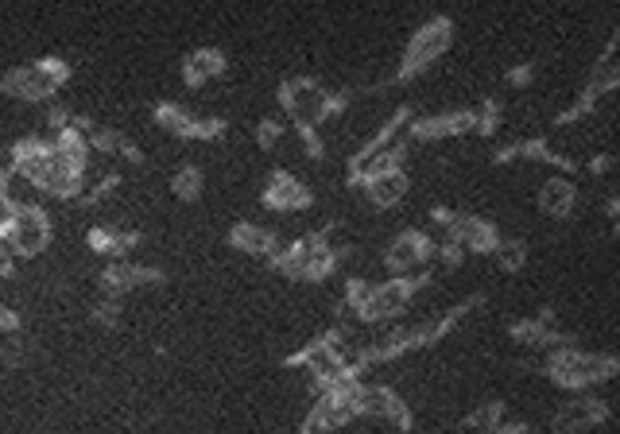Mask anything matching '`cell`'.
<instances>
[{
    "label": "cell",
    "mask_w": 620,
    "mask_h": 434,
    "mask_svg": "<svg viewBox=\"0 0 620 434\" xmlns=\"http://www.w3.org/2000/svg\"><path fill=\"white\" fill-rule=\"evenodd\" d=\"M434 260H442L446 268H457V264L465 260V248L454 245V241H439V245H434Z\"/></svg>",
    "instance_id": "8d00e7d4"
},
{
    "label": "cell",
    "mask_w": 620,
    "mask_h": 434,
    "mask_svg": "<svg viewBox=\"0 0 620 434\" xmlns=\"http://www.w3.org/2000/svg\"><path fill=\"white\" fill-rule=\"evenodd\" d=\"M0 357L9 360V365H24V349H20L16 334H4V342H0Z\"/></svg>",
    "instance_id": "74e56055"
},
{
    "label": "cell",
    "mask_w": 620,
    "mask_h": 434,
    "mask_svg": "<svg viewBox=\"0 0 620 434\" xmlns=\"http://www.w3.org/2000/svg\"><path fill=\"white\" fill-rule=\"evenodd\" d=\"M70 82V63L66 58H35V63L12 66L9 75L0 78V90L12 101H58V90Z\"/></svg>",
    "instance_id": "8992f818"
},
{
    "label": "cell",
    "mask_w": 620,
    "mask_h": 434,
    "mask_svg": "<svg viewBox=\"0 0 620 434\" xmlns=\"http://www.w3.org/2000/svg\"><path fill=\"white\" fill-rule=\"evenodd\" d=\"M500 423H505V403L489 400L462 419V434H489V431H497Z\"/></svg>",
    "instance_id": "83f0119b"
},
{
    "label": "cell",
    "mask_w": 620,
    "mask_h": 434,
    "mask_svg": "<svg viewBox=\"0 0 620 434\" xmlns=\"http://www.w3.org/2000/svg\"><path fill=\"white\" fill-rule=\"evenodd\" d=\"M12 205H16V198L9 194V182H0V222L9 218V210H12Z\"/></svg>",
    "instance_id": "b9f144b4"
},
{
    "label": "cell",
    "mask_w": 620,
    "mask_h": 434,
    "mask_svg": "<svg viewBox=\"0 0 620 434\" xmlns=\"http://www.w3.org/2000/svg\"><path fill=\"white\" fill-rule=\"evenodd\" d=\"M70 124H74V109H66L63 101H51L47 105V129L63 132V129H70Z\"/></svg>",
    "instance_id": "d590c367"
},
{
    "label": "cell",
    "mask_w": 620,
    "mask_h": 434,
    "mask_svg": "<svg viewBox=\"0 0 620 434\" xmlns=\"http://www.w3.org/2000/svg\"><path fill=\"white\" fill-rule=\"evenodd\" d=\"M408 190H411L408 171H388V175L365 179L361 194H365V202L373 205V210H392V205H400L403 198H408Z\"/></svg>",
    "instance_id": "cb8c5ba5"
},
{
    "label": "cell",
    "mask_w": 620,
    "mask_h": 434,
    "mask_svg": "<svg viewBox=\"0 0 620 434\" xmlns=\"http://www.w3.org/2000/svg\"><path fill=\"white\" fill-rule=\"evenodd\" d=\"M531 78H535V66H531V63H520V66H512V70H508V86H528Z\"/></svg>",
    "instance_id": "f35d334b"
},
{
    "label": "cell",
    "mask_w": 620,
    "mask_h": 434,
    "mask_svg": "<svg viewBox=\"0 0 620 434\" xmlns=\"http://www.w3.org/2000/svg\"><path fill=\"white\" fill-rule=\"evenodd\" d=\"M446 241L462 245L465 253L492 256V248L500 245V230L489 218H477V213H454L446 222Z\"/></svg>",
    "instance_id": "e0dca14e"
},
{
    "label": "cell",
    "mask_w": 620,
    "mask_h": 434,
    "mask_svg": "<svg viewBox=\"0 0 620 434\" xmlns=\"http://www.w3.org/2000/svg\"><path fill=\"white\" fill-rule=\"evenodd\" d=\"M9 171L12 179H27L35 190L58 198V202H78L86 194V159L63 156L51 140H16L9 148Z\"/></svg>",
    "instance_id": "6da1fadb"
},
{
    "label": "cell",
    "mask_w": 620,
    "mask_h": 434,
    "mask_svg": "<svg viewBox=\"0 0 620 434\" xmlns=\"http://www.w3.org/2000/svg\"><path fill=\"white\" fill-rule=\"evenodd\" d=\"M279 140H284V124H279L276 116H264V121L256 124V148L272 152V148H279Z\"/></svg>",
    "instance_id": "e575fe53"
},
{
    "label": "cell",
    "mask_w": 620,
    "mask_h": 434,
    "mask_svg": "<svg viewBox=\"0 0 620 434\" xmlns=\"http://www.w3.org/2000/svg\"><path fill=\"white\" fill-rule=\"evenodd\" d=\"M90 319L98 322V326H106V330H117V326L124 322V299L106 296V299H101V303L90 311Z\"/></svg>",
    "instance_id": "4dcf8cb0"
},
{
    "label": "cell",
    "mask_w": 620,
    "mask_h": 434,
    "mask_svg": "<svg viewBox=\"0 0 620 434\" xmlns=\"http://www.w3.org/2000/svg\"><path fill=\"white\" fill-rule=\"evenodd\" d=\"M431 279H434L431 268H419V271H411V276H392V279H384V283L368 287V299L357 311V322L376 326V322L400 319V314L411 307V299H416Z\"/></svg>",
    "instance_id": "52a82bcc"
},
{
    "label": "cell",
    "mask_w": 620,
    "mask_h": 434,
    "mask_svg": "<svg viewBox=\"0 0 620 434\" xmlns=\"http://www.w3.org/2000/svg\"><path fill=\"white\" fill-rule=\"evenodd\" d=\"M539 213H543V218H555V222H566V218H571L574 213V205H578V187H574L571 179H547L543 182V187H539Z\"/></svg>",
    "instance_id": "d4e9b609"
},
{
    "label": "cell",
    "mask_w": 620,
    "mask_h": 434,
    "mask_svg": "<svg viewBox=\"0 0 620 434\" xmlns=\"http://www.w3.org/2000/svg\"><path fill=\"white\" fill-rule=\"evenodd\" d=\"M51 218L43 205L32 202H16L9 210V218L0 222V245H9L16 260H32L43 248L51 245Z\"/></svg>",
    "instance_id": "ba28073f"
},
{
    "label": "cell",
    "mask_w": 620,
    "mask_h": 434,
    "mask_svg": "<svg viewBox=\"0 0 620 434\" xmlns=\"http://www.w3.org/2000/svg\"><path fill=\"white\" fill-rule=\"evenodd\" d=\"M512 159L551 164V167H558L563 175L578 171V159H571V156H563L558 148H551V140H543V136H535V140H512V144H505V148L492 152V164H512Z\"/></svg>",
    "instance_id": "44dd1931"
},
{
    "label": "cell",
    "mask_w": 620,
    "mask_h": 434,
    "mask_svg": "<svg viewBox=\"0 0 620 434\" xmlns=\"http://www.w3.org/2000/svg\"><path fill=\"white\" fill-rule=\"evenodd\" d=\"M617 43H620V35H612V40L605 43V55L597 58V66H594V75H589V82L582 86L578 101H574L571 109H563V113L555 116V129H566V124L586 121V116L597 109V101H601L605 93H612V90L620 86V70H617V63H612V51H617Z\"/></svg>",
    "instance_id": "30bf717a"
},
{
    "label": "cell",
    "mask_w": 620,
    "mask_h": 434,
    "mask_svg": "<svg viewBox=\"0 0 620 434\" xmlns=\"http://www.w3.org/2000/svg\"><path fill=\"white\" fill-rule=\"evenodd\" d=\"M164 279H167L164 268H152V264H136V260H113L101 268L98 283L106 296L124 299L129 291H136V287H159Z\"/></svg>",
    "instance_id": "2e32d148"
},
{
    "label": "cell",
    "mask_w": 620,
    "mask_h": 434,
    "mask_svg": "<svg viewBox=\"0 0 620 434\" xmlns=\"http://www.w3.org/2000/svg\"><path fill=\"white\" fill-rule=\"evenodd\" d=\"M0 334H20V314L0 303Z\"/></svg>",
    "instance_id": "ab89813d"
},
{
    "label": "cell",
    "mask_w": 620,
    "mask_h": 434,
    "mask_svg": "<svg viewBox=\"0 0 620 434\" xmlns=\"http://www.w3.org/2000/svg\"><path fill=\"white\" fill-rule=\"evenodd\" d=\"M86 241H90L93 253L113 256V260H124V256H129L132 248L144 241V233H136V230H113V225H93V230L86 233Z\"/></svg>",
    "instance_id": "484cf974"
},
{
    "label": "cell",
    "mask_w": 620,
    "mask_h": 434,
    "mask_svg": "<svg viewBox=\"0 0 620 434\" xmlns=\"http://www.w3.org/2000/svg\"><path fill=\"white\" fill-rule=\"evenodd\" d=\"M477 129L474 109H446L439 116H411V124L403 129L408 144H427V140H446V136H465Z\"/></svg>",
    "instance_id": "9a60e30c"
},
{
    "label": "cell",
    "mask_w": 620,
    "mask_h": 434,
    "mask_svg": "<svg viewBox=\"0 0 620 434\" xmlns=\"http://www.w3.org/2000/svg\"><path fill=\"white\" fill-rule=\"evenodd\" d=\"M229 248H237V253H248V256H261V260H272V256L279 253V233L264 230V225L256 222H237L233 230H229Z\"/></svg>",
    "instance_id": "7402d4cb"
},
{
    "label": "cell",
    "mask_w": 620,
    "mask_h": 434,
    "mask_svg": "<svg viewBox=\"0 0 620 434\" xmlns=\"http://www.w3.org/2000/svg\"><path fill=\"white\" fill-rule=\"evenodd\" d=\"M481 303H485V296H469L465 303L450 307V311L442 314V319H434V322H423V326H416V330H392V334L376 337V342H357V349H353V357H350V377L361 380V372H365L368 365H388V360L408 357V353L427 349V345L442 342V337H446L450 330L465 319V314L477 311Z\"/></svg>",
    "instance_id": "7a4b0ae2"
},
{
    "label": "cell",
    "mask_w": 620,
    "mask_h": 434,
    "mask_svg": "<svg viewBox=\"0 0 620 434\" xmlns=\"http://www.w3.org/2000/svg\"><path fill=\"white\" fill-rule=\"evenodd\" d=\"M276 98H279V105H284V113L291 116L295 129H314V132H319V124L326 121V116L342 113V109L350 105V93L326 90L319 78H310V75L279 82Z\"/></svg>",
    "instance_id": "5b68a950"
},
{
    "label": "cell",
    "mask_w": 620,
    "mask_h": 434,
    "mask_svg": "<svg viewBox=\"0 0 620 434\" xmlns=\"http://www.w3.org/2000/svg\"><path fill=\"white\" fill-rule=\"evenodd\" d=\"M434 260V237H427L423 230H403L388 241L384 248V268L392 276H411L416 268H427Z\"/></svg>",
    "instance_id": "4fadbf2b"
},
{
    "label": "cell",
    "mask_w": 620,
    "mask_h": 434,
    "mask_svg": "<svg viewBox=\"0 0 620 434\" xmlns=\"http://www.w3.org/2000/svg\"><path fill=\"white\" fill-rule=\"evenodd\" d=\"M295 434H302V431H295Z\"/></svg>",
    "instance_id": "f6af8a7d"
},
{
    "label": "cell",
    "mask_w": 620,
    "mask_h": 434,
    "mask_svg": "<svg viewBox=\"0 0 620 434\" xmlns=\"http://www.w3.org/2000/svg\"><path fill=\"white\" fill-rule=\"evenodd\" d=\"M450 43H454V20H450V16H431L408 40L403 58H400V70H396L392 82H411V78H419L423 70H431V66L450 51Z\"/></svg>",
    "instance_id": "9c48e42d"
},
{
    "label": "cell",
    "mask_w": 620,
    "mask_h": 434,
    "mask_svg": "<svg viewBox=\"0 0 620 434\" xmlns=\"http://www.w3.org/2000/svg\"><path fill=\"white\" fill-rule=\"evenodd\" d=\"M86 144H90V156L98 152V156H121V148L129 144V136L117 129H106V124H93L90 132H86Z\"/></svg>",
    "instance_id": "f1b7e54d"
},
{
    "label": "cell",
    "mask_w": 620,
    "mask_h": 434,
    "mask_svg": "<svg viewBox=\"0 0 620 434\" xmlns=\"http://www.w3.org/2000/svg\"><path fill=\"white\" fill-rule=\"evenodd\" d=\"M605 210H609V218H617V213H620V202H617V194L609 198V205H605Z\"/></svg>",
    "instance_id": "ee69618b"
},
{
    "label": "cell",
    "mask_w": 620,
    "mask_h": 434,
    "mask_svg": "<svg viewBox=\"0 0 620 434\" xmlns=\"http://www.w3.org/2000/svg\"><path fill=\"white\" fill-rule=\"evenodd\" d=\"M411 116H416V105H400L392 116H388V121L380 124V132H376V136H368L365 144H361L357 156H350V175H345V187H353V182H357V175L365 171V167L373 164V159L380 156V152L388 148V144H392L403 129H408Z\"/></svg>",
    "instance_id": "d6986e66"
},
{
    "label": "cell",
    "mask_w": 620,
    "mask_h": 434,
    "mask_svg": "<svg viewBox=\"0 0 620 434\" xmlns=\"http://www.w3.org/2000/svg\"><path fill=\"white\" fill-rule=\"evenodd\" d=\"M477 113V136H497V129H500V116H505V109H500V101L497 98H485L481 101V109H474Z\"/></svg>",
    "instance_id": "1f68e13d"
},
{
    "label": "cell",
    "mask_w": 620,
    "mask_h": 434,
    "mask_svg": "<svg viewBox=\"0 0 620 434\" xmlns=\"http://www.w3.org/2000/svg\"><path fill=\"white\" fill-rule=\"evenodd\" d=\"M368 279H361V276H353V279H345V291H342V303H337V314L342 311H353L357 314L361 307H365V299H368Z\"/></svg>",
    "instance_id": "d6a6232c"
},
{
    "label": "cell",
    "mask_w": 620,
    "mask_h": 434,
    "mask_svg": "<svg viewBox=\"0 0 620 434\" xmlns=\"http://www.w3.org/2000/svg\"><path fill=\"white\" fill-rule=\"evenodd\" d=\"M612 167V156H597V159H589V175H605Z\"/></svg>",
    "instance_id": "7bdbcfd3"
},
{
    "label": "cell",
    "mask_w": 620,
    "mask_h": 434,
    "mask_svg": "<svg viewBox=\"0 0 620 434\" xmlns=\"http://www.w3.org/2000/svg\"><path fill=\"white\" fill-rule=\"evenodd\" d=\"M528 434H535V431H528Z\"/></svg>",
    "instance_id": "bcb514c9"
},
{
    "label": "cell",
    "mask_w": 620,
    "mask_h": 434,
    "mask_svg": "<svg viewBox=\"0 0 620 434\" xmlns=\"http://www.w3.org/2000/svg\"><path fill=\"white\" fill-rule=\"evenodd\" d=\"M609 419H612V411L601 396H578V400H566L563 408L551 415V434H589L609 423Z\"/></svg>",
    "instance_id": "5bb4252c"
},
{
    "label": "cell",
    "mask_w": 620,
    "mask_h": 434,
    "mask_svg": "<svg viewBox=\"0 0 620 434\" xmlns=\"http://www.w3.org/2000/svg\"><path fill=\"white\" fill-rule=\"evenodd\" d=\"M152 116H155L159 129H167L171 136H179V140H221L229 129L221 116H195V113H187L182 105H175V101H159V105L152 109Z\"/></svg>",
    "instance_id": "7c38bea8"
},
{
    "label": "cell",
    "mask_w": 620,
    "mask_h": 434,
    "mask_svg": "<svg viewBox=\"0 0 620 434\" xmlns=\"http://www.w3.org/2000/svg\"><path fill=\"white\" fill-rule=\"evenodd\" d=\"M334 230H337V222H326V225H319V230L302 233L295 245L279 248V253L272 256L268 268L295 279V283H322V279H330L342 268V260L353 256V248L330 245V233Z\"/></svg>",
    "instance_id": "3957f363"
},
{
    "label": "cell",
    "mask_w": 620,
    "mask_h": 434,
    "mask_svg": "<svg viewBox=\"0 0 620 434\" xmlns=\"http://www.w3.org/2000/svg\"><path fill=\"white\" fill-rule=\"evenodd\" d=\"M16 276V256H12L9 245H0V279H12Z\"/></svg>",
    "instance_id": "60d3db41"
},
{
    "label": "cell",
    "mask_w": 620,
    "mask_h": 434,
    "mask_svg": "<svg viewBox=\"0 0 620 434\" xmlns=\"http://www.w3.org/2000/svg\"><path fill=\"white\" fill-rule=\"evenodd\" d=\"M620 369V360L612 353H589L578 345H563V349H551L547 360L539 365V372L558 388H571V392H586L594 385L612 380Z\"/></svg>",
    "instance_id": "277c9868"
},
{
    "label": "cell",
    "mask_w": 620,
    "mask_h": 434,
    "mask_svg": "<svg viewBox=\"0 0 620 434\" xmlns=\"http://www.w3.org/2000/svg\"><path fill=\"white\" fill-rule=\"evenodd\" d=\"M264 210H276V213H302L314 205V190L307 187L302 179H295L291 171L276 167L268 175V187H264Z\"/></svg>",
    "instance_id": "ac0fdd59"
},
{
    "label": "cell",
    "mask_w": 620,
    "mask_h": 434,
    "mask_svg": "<svg viewBox=\"0 0 620 434\" xmlns=\"http://www.w3.org/2000/svg\"><path fill=\"white\" fill-rule=\"evenodd\" d=\"M492 260H497L500 271H520L523 264H528V245H523V241H505V237H500V245L492 248Z\"/></svg>",
    "instance_id": "f546056e"
},
{
    "label": "cell",
    "mask_w": 620,
    "mask_h": 434,
    "mask_svg": "<svg viewBox=\"0 0 620 434\" xmlns=\"http://www.w3.org/2000/svg\"><path fill=\"white\" fill-rule=\"evenodd\" d=\"M508 337L520 345H528V349H563V345H571L574 337L563 334V330H555V311L551 307H539L535 319H520L508 326Z\"/></svg>",
    "instance_id": "ffe728a7"
},
{
    "label": "cell",
    "mask_w": 620,
    "mask_h": 434,
    "mask_svg": "<svg viewBox=\"0 0 620 434\" xmlns=\"http://www.w3.org/2000/svg\"><path fill=\"white\" fill-rule=\"evenodd\" d=\"M117 187H121V175H117V171H109L106 179H98V182H93V187H86V194L78 198V205H86V210H93V205H101V202H106V198L113 194Z\"/></svg>",
    "instance_id": "836d02e7"
},
{
    "label": "cell",
    "mask_w": 620,
    "mask_h": 434,
    "mask_svg": "<svg viewBox=\"0 0 620 434\" xmlns=\"http://www.w3.org/2000/svg\"><path fill=\"white\" fill-rule=\"evenodd\" d=\"M202 187H206V175L198 164H179L171 175V194L179 198V202H198L202 198Z\"/></svg>",
    "instance_id": "4316f807"
},
{
    "label": "cell",
    "mask_w": 620,
    "mask_h": 434,
    "mask_svg": "<svg viewBox=\"0 0 620 434\" xmlns=\"http://www.w3.org/2000/svg\"><path fill=\"white\" fill-rule=\"evenodd\" d=\"M353 408H357V419L361 415L384 419V423L396 426L400 434H411V426H416V415H411V408L403 403V396L388 385H365V380H357V388H353Z\"/></svg>",
    "instance_id": "8fae6325"
},
{
    "label": "cell",
    "mask_w": 620,
    "mask_h": 434,
    "mask_svg": "<svg viewBox=\"0 0 620 434\" xmlns=\"http://www.w3.org/2000/svg\"><path fill=\"white\" fill-rule=\"evenodd\" d=\"M225 51L218 47H198L190 51L187 58H182V82H187V90H202L206 82H213V78L225 75Z\"/></svg>",
    "instance_id": "603a6c76"
}]
</instances>
